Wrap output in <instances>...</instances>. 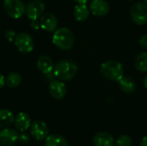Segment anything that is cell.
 Segmentation results:
<instances>
[{
	"mask_svg": "<svg viewBox=\"0 0 147 146\" xmlns=\"http://www.w3.org/2000/svg\"><path fill=\"white\" fill-rule=\"evenodd\" d=\"M131 18L138 25L147 24V4L146 3H135L130 10Z\"/></svg>",
	"mask_w": 147,
	"mask_h": 146,
	"instance_id": "8992f818",
	"label": "cell"
},
{
	"mask_svg": "<svg viewBox=\"0 0 147 146\" xmlns=\"http://www.w3.org/2000/svg\"><path fill=\"white\" fill-rule=\"evenodd\" d=\"M53 45L63 51H68L72 48L75 38L73 33L67 28H60L54 31L53 35Z\"/></svg>",
	"mask_w": 147,
	"mask_h": 146,
	"instance_id": "7a4b0ae2",
	"label": "cell"
},
{
	"mask_svg": "<svg viewBox=\"0 0 147 146\" xmlns=\"http://www.w3.org/2000/svg\"><path fill=\"white\" fill-rule=\"evenodd\" d=\"M44 9H45V5L41 1L32 0L27 4L25 14L29 20L35 21L42 15Z\"/></svg>",
	"mask_w": 147,
	"mask_h": 146,
	"instance_id": "52a82bcc",
	"label": "cell"
},
{
	"mask_svg": "<svg viewBox=\"0 0 147 146\" xmlns=\"http://www.w3.org/2000/svg\"><path fill=\"white\" fill-rule=\"evenodd\" d=\"M67 92L65 84L61 80H53L49 83V93L56 100L63 99Z\"/></svg>",
	"mask_w": 147,
	"mask_h": 146,
	"instance_id": "30bf717a",
	"label": "cell"
},
{
	"mask_svg": "<svg viewBox=\"0 0 147 146\" xmlns=\"http://www.w3.org/2000/svg\"><path fill=\"white\" fill-rule=\"evenodd\" d=\"M93 144L95 146H114L115 139L109 133L100 132L94 136Z\"/></svg>",
	"mask_w": 147,
	"mask_h": 146,
	"instance_id": "5bb4252c",
	"label": "cell"
},
{
	"mask_svg": "<svg viewBox=\"0 0 147 146\" xmlns=\"http://www.w3.org/2000/svg\"><path fill=\"white\" fill-rule=\"evenodd\" d=\"M90 15V9L86 3H78L74 8V17L78 22H84Z\"/></svg>",
	"mask_w": 147,
	"mask_h": 146,
	"instance_id": "2e32d148",
	"label": "cell"
},
{
	"mask_svg": "<svg viewBox=\"0 0 147 146\" xmlns=\"http://www.w3.org/2000/svg\"><path fill=\"white\" fill-rule=\"evenodd\" d=\"M19 140L18 133L11 128H3L0 131V146H13Z\"/></svg>",
	"mask_w": 147,
	"mask_h": 146,
	"instance_id": "9c48e42d",
	"label": "cell"
},
{
	"mask_svg": "<svg viewBox=\"0 0 147 146\" xmlns=\"http://www.w3.org/2000/svg\"><path fill=\"white\" fill-rule=\"evenodd\" d=\"M102 76L110 81L119 82L124 77V68L121 63L115 60H108L101 65Z\"/></svg>",
	"mask_w": 147,
	"mask_h": 146,
	"instance_id": "3957f363",
	"label": "cell"
},
{
	"mask_svg": "<svg viewBox=\"0 0 147 146\" xmlns=\"http://www.w3.org/2000/svg\"><path fill=\"white\" fill-rule=\"evenodd\" d=\"M143 83H144V86H145V88L147 89V75L146 76H145L144 80H143Z\"/></svg>",
	"mask_w": 147,
	"mask_h": 146,
	"instance_id": "f546056e",
	"label": "cell"
},
{
	"mask_svg": "<svg viewBox=\"0 0 147 146\" xmlns=\"http://www.w3.org/2000/svg\"><path fill=\"white\" fill-rule=\"evenodd\" d=\"M3 9L9 17L18 19L25 14L26 6L22 0H4Z\"/></svg>",
	"mask_w": 147,
	"mask_h": 146,
	"instance_id": "277c9868",
	"label": "cell"
},
{
	"mask_svg": "<svg viewBox=\"0 0 147 146\" xmlns=\"http://www.w3.org/2000/svg\"><path fill=\"white\" fill-rule=\"evenodd\" d=\"M13 113L6 108L0 110V128H7L14 123Z\"/></svg>",
	"mask_w": 147,
	"mask_h": 146,
	"instance_id": "d6986e66",
	"label": "cell"
},
{
	"mask_svg": "<svg viewBox=\"0 0 147 146\" xmlns=\"http://www.w3.org/2000/svg\"><path fill=\"white\" fill-rule=\"evenodd\" d=\"M133 139L129 135L124 134L120 136L115 141V146H132Z\"/></svg>",
	"mask_w": 147,
	"mask_h": 146,
	"instance_id": "7402d4cb",
	"label": "cell"
},
{
	"mask_svg": "<svg viewBox=\"0 0 147 146\" xmlns=\"http://www.w3.org/2000/svg\"><path fill=\"white\" fill-rule=\"evenodd\" d=\"M78 65L70 59H63L59 61L53 69L54 76L61 81H69L72 79L78 73Z\"/></svg>",
	"mask_w": 147,
	"mask_h": 146,
	"instance_id": "6da1fadb",
	"label": "cell"
},
{
	"mask_svg": "<svg viewBox=\"0 0 147 146\" xmlns=\"http://www.w3.org/2000/svg\"><path fill=\"white\" fill-rule=\"evenodd\" d=\"M31 119L29 115L25 112H20L14 120L15 128L21 133L27 131L31 126Z\"/></svg>",
	"mask_w": 147,
	"mask_h": 146,
	"instance_id": "4fadbf2b",
	"label": "cell"
},
{
	"mask_svg": "<svg viewBox=\"0 0 147 146\" xmlns=\"http://www.w3.org/2000/svg\"><path fill=\"white\" fill-rule=\"evenodd\" d=\"M127 1H134V0H127Z\"/></svg>",
	"mask_w": 147,
	"mask_h": 146,
	"instance_id": "1f68e13d",
	"label": "cell"
},
{
	"mask_svg": "<svg viewBox=\"0 0 147 146\" xmlns=\"http://www.w3.org/2000/svg\"><path fill=\"white\" fill-rule=\"evenodd\" d=\"M19 140L22 143V144H26L29 141V138L27 134L22 133V135H19Z\"/></svg>",
	"mask_w": 147,
	"mask_h": 146,
	"instance_id": "d4e9b609",
	"label": "cell"
},
{
	"mask_svg": "<svg viewBox=\"0 0 147 146\" xmlns=\"http://www.w3.org/2000/svg\"><path fill=\"white\" fill-rule=\"evenodd\" d=\"M90 11L96 16H103L109 12V4L106 0H92Z\"/></svg>",
	"mask_w": 147,
	"mask_h": 146,
	"instance_id": "7c38bea8",
	"label": "cell"
},
{
	"mask_svg": "<svg viewBox=\"0 0 147 146\" xmlns=\"http://www.w3.org/2000/svg\"><path fill=\"white\" fill-rule=\"evenodd\" d=\"M40 28L47 32H54L58 27V19L52 13H46L40 16Z\"/></svg>",
	"mask_w": 147,
	"mask_h": 146,
	"instance_id": "8fae6325",
	"label": "cell"
},
{
	"mask_svg": "<svg viewBox=\"0 0 147 146\" xmlns=\"http://www.w3.org/2000/svg\"><path fill=\"white\" fill-rule=\"evenodd\" d=\"M31 135L36 140H43L48 136L49 130L47 125L42 120H35L30 126Z\"/></svg>",
	"mask_w": 147,
	"mask_h": 146,
	"instance_id": "ba28073f",
	"label": "cell"
},
{
	"mask_svg": "<svg viewBox=\"0 0 147 146\" xmlns=\"http://www.w3.org/2000/svg\"><path fill=\"white\" fill-rule=\"evenodd\" d=\"M14 43L17 50L22 53H29L34 49V40L30 34L21 32L16 35Z\"/></svg>",
	"mask_w": 147,
	"mask_h": 146,
	"instance_id": "5b68a950",
	"label": "cell"
},
{
	"mask_svg": "<svg viewBox=\"0 0 147 146\" xmlns=\"http://www.w3.org/2000/svg\"><path fill=\"white\" fill-rule=\"evenodd\" d=\"M4 85H5V77H3V75L0 73V89H3Z\"/></svg>",
	"mask_w": 147,
	"mask_h": 146,
	"instance_id": "484cf974",
	"label": "cell"
},
{
	"mask_svg": "<svg viewBox=\"0 0 147 146\" xmlns=\"http://www.w3.org/2000/svg\"><path fill=\"white\" fill-rule=\"evenodd\" d=\"M140 146H147V136H145L142 139V140L140 144Z\"/></svg>",
	"mask_w": 147,
	"mask_h": 146,
	"instance_id": "83f0119b",
	"label": "cell"
},
{
	"mask_svg": "<svg viewBox=\"0 0 147 146\" xmlns=\"http://www.w3.org/2000/svg\"><path fill=\"white\" fill-rule=\"evenodd\" d=\"M31 27H33V28H35V29H38V28H40V22H38L37 20H35V21H32V22H31Z\"/></svg>",
	"mask_w": 147,
	"mask_h": 146,
	"instance_id": "4316f807",
	"label": "cell"
},
{
	"mask_svg": "<svg viewBox=\"0 0 147 146\" xmlns=\"http://www.w3.org/2000/svg\"><path fill=\"white\" fill-rule=\"evenodd\" d=\"M135 67L139 71H147V52H143L140 53L135 59Z\"/></svg>",
	"mask_w": 147,
	"mask_h": 146,
	"instance_id": "44dd1931",
	"label": "cell"
},
{
	"mask_svg": "<svg viewBox=\"0 0 147 146\" xmlns=\"http://www.w3.org/2000/svg\"><path fill=\"white\" fill-rule=\"evenodd\" d=\"M119 86L121 89L127 94H132L136 90V83L134 79L129 77H123L119 81Z\"/></svg>",
	"mask_w": 147,
	"mask_h": 146,
	"instance_id": "e0dca14e",
	"label": "cell"
},
{
	"mask_svg": "<svg viewBox=\"0 0 147 146\" xmlns=\"http://www.w3.org/2000/svg\"><path fill=\"white\" fill-rule=\"evenodd\" d=\"M140 45L142 48L147 49V35L144 34L140 39Z\"/></svg>",
	"mask_w": 147,
	"mask_h": 146,
	"instance_id": "cb8c5ba5",
	"label": "cell"
},
{
	"mask_svg": "<svg viewBox=\"0 0 147 146\" xmlns=\"http://www.w3.org/2000/svg\"><path fill=\"white\" fill-rule=\"evenodd\" d=\"M36 66L43 74H49L54 69L53 62L48 56H40L36 62Z\"/></svg>",
	"mask_w": 147,
	"mask_h": 146,
	"instance_id": "9a60e30c",
	"label": "cell"
},
{
	"mask_svg": "<svg viewBox=\"0 0 147 146\" xmlns=\"http://www.w3.org/2000/svg\"><path fill=\"white\" fill-rule=\"evenodd\" d=\"M144 1H145V3L147 4V0H144Z\"/></svg>",
	"mask_w": 147,
	"mask_h": 146,
	"instance_id": "4dcf8cb0",
	"label": "cell"
},
{
	"mask_svg": "<svg viewBox=\"0 0 147 146\" xmlns=\"http://www.w3.org/2000/svg\"><path fill=\"white\" fill-rule=\"evenodd\" d=\"M22 83V77L17 72L9 73L5 78V84L9 88H16Z\"/></svg>",
	"mask_w": 147,
	"mask_h": 146,
	"instance_id": "ffe728a7",
	"label": "cell"
},
{
	"mask_svg": "<svg viewBox=\"0 0 147 146\" xmlns=\"http://www.w3.org/2000/svg\"><path fill=\"white\" fill-rule=\"evenodd\" d=\"M16 35V34L15 32L12 31V30H8V31H6L5 34H4L5 39H6L7 40H9V41H12L13 40H15Z\"/></svg>",
	"mask_w": 147,
	"mask_h": 146,
	"instance_id": "603a6c76",
	"label": "cell"
},
{
	"mask_svg": "<svg viewBox=\"0 0 147 146\" xmlns=\"http://www.w3.org/2000/svg\"><path fill=\"white\" fill-rule=\"evenodd\" d=\"M73 1H75V2L78 3H86L89 2L90 0H73Z\"/></svg>",
	"mask_w": 147,
	"mask_h": 146,
	"instance_id": "f1b7e54d",
	"label": "cell"
},
{
	"mask_svg": "<svg viewBox=\"0 0 147 146\" xmlns=\"http://www.w3.org/2000/svg\"><path fill=\"white\" fill-rule=\"evenodd\" d=\"M44 146H69V144L63 136L59 134H52L46 138Z\"/></svg>",
	"mask_w": 147,
	"mask_h": 146,
	"instance_id": "ac0fdd59",
	"label": "cell"
}]
</instances>
